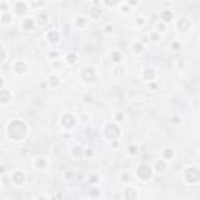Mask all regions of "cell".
<instances>
[{"mask_svg":"<svg viewBox=\"0 0 200 200\" xmlns=\"http://www.w3.org/2000/svg\"><path fill=\"white\" fill-rule=\"evenodd\" d=\"M84 155H88V156H91V155H92V152H91V150H86V152H84Z\"/></svg>","mask_w":200,"mask_h":200,"instance_id":"ee69618b","label":"cell"},{"mask_svg":"<svg viewBox=\"0 0 200 200\" xmlns=\"http://www.w3.org/2000/svg\"><path fill=\"white\" fill-rule=\"evenodd\" d=\"M56 56H58L56 52H50V53H49V58H56Z\"/></svg>","mask_w":200,"mask_h":200,"instance_id":"d590c367","label":"cell"},{"mask_svg":"<svg viewBox=\"0 0 200 200\" xmlns=\"http://www.w3.org/2000/svg\"><path fill=\"white\" fill-rule=\"evenodd\" d=\"M136 174H138V178L147 181V180L152 178V174H153V172H152V167H150L149 164H141V166H138Z\"/></svg>","mask_w":200,"mask_h":200,"instance_id":"3957f363","label":"cell"},{"mask_svg":"<svg viewBox=\"0 0 200 200\" xmlns=\"http://www.w3.org/2000/svg\"><path fill=\"white\" fill-rule=\"evenodd\" d=\"M95 78H97V75H95V70L92 67H84L81 70V80L84 83H92V81H95Z\"/></svg>","mask_w":200,"mask_h":200,"instance_id":"5b68a950","label":"cell"},{"mask_svg":"<svg viewBox=\"0 0 200 200\" xmlns=\"http://www.w3.org/2000/svg\"><path fill=\"white\" fill-rule=\"evenodd\" d=\"M111 61L119 63V61H121V53H119V52H113V53H111Z\"/></svg>","mask_w":200,"mask_h":200,"instance_id":"83f0119b","label":"cell"},{"mask_svg":"<svg viewBox=\"0 0 200 200\" xmlns=\"http://www.w3.org/2000/svg\"><path fill=\"white\" fill-rule=\"evenodd\" d=\"M75 24H77V27H78V28H83V27H86V25H88V21H86L84 17H77Z\"/></svg>","mask_w":200,"mask_h":200,"instance_id":"cb8c5ba5","label":"cell"},{"mask_svg":"<svg viewBox=\"0 0 200 200\" xmlns=\"http://www.w3.org/2000/svg\"><path fill=\"white\" fill-rule=\"evenodd\" d=\"M170 47H172V50H178V49H180V44H178V42H172Z\"/></svg>","mask_w":200,"mask_h":200,"instance_id":"e575fe53","label":"cell"},{"mask_svg":"<svg viewBox=\"0 0 200 200\" xmlns=\"http://www.w3.org/2000/svg\"><path fill=\"white\" fill-rule=\"evenodd\" d=\"M155 166H156V170H158V172H160V174H163V172H164V170H166V163H164V161H163V160H158V161H156V164H155Z\"/></svg>","mask_w":200,"mask_h":200,"instance_id":"44dd1931","label":"cell"},{"mask_svg":"<svg viewBox=\"0 0 200 200\" xmlns=\"http://www.w3.org/2000/svg\"><path fill=\"white\" fill-rule=\"evenodd\" d=\"M64 178H66L67 181H74V180L77 178V175H75V172H72V170H67V172H66V175H64Z\"/></svg>","mask_w":200,"mask_h":200,"instance_id":"d4e9b609","label":"cell"},{"mask_svg":"<svg viewBox=\"0 0 200 200\" xmlns=\"http://www.w3.org/2000/svg\"><path fill=\"white\" fill-rule=\"evenodd\" d=\"M128 180H130L128 174H124V175H122V181H128Z\"/></svg>","mask_w":200,"mask_h":200,"instance_id":"8d00e7d4","label":"cell"},{"mask_svg":"<svg viewBox=\"0 0 200 200\" xmlns=\"http://www.w3.org/2000/svg\"><path fill=\"white\" fill-rule=\"evenodd\" d=\"M2 22L3 24H10L11 22V14L10 13H3L2 14Z\"/></svg>","mask_w":200,"mask_h":200,"instance_id":"4316f807","label":"cell"},{"mask_svg":"<svg viewBox=\"0 0 200 200\" xmlns=\"http://www.w3.org/2000/svg\"><path fill=\"white\" fill-rule=\"evenodd\" d=\"M144 80H147V81H150V80H153L155 78V69H152V67H145L144 69Z\"/></svg>","mask_w":200,"mask_h":200,"instance_id":"4fadbf2b","label":"cell"},{"mask_svg":"<svg viewBox=\"0 0 200 200\" xmlns=\"http://www.w3.org/2000/svg\"><path fill=\"white\" fill-rule=\"evenodd\" d=\"M35 166L39 167V169H44V167L47 166V160H45V158H36V160H35Z\"/></svg>","mask_w":200,"mask_h":200,"instance_id":"d6986e66","label":"cell"},{"mask_svg":"<svg viewBox=\"0 0 200 200\" xmlns=\"http://www.w3.org/2000/svg\"><path fill=\"white\" fill-rule=\"evenodd\" d=\"M136 195H138V191L135 188H127L125 189V194H124L125 200H136Z\"/></svg>","mask_w":200,"mask_h":200,"instance_id":"9c48e42d","label":"cell"},{"mask_svg":"<svg viewBox=\"0 0 200 200\" xmlns=\"http://www.w3.org/2000/svg\"><path fill=\"white\" fill-rule=\"evenodd\" d=\"M105 138L108 139V141H116L119 136H121V128L116 125V124H108L107 127H105Z\"/></svg>","mask_w":200,"mask_h":200,"instance_id":"7a4b0ae2","label":"cell"},{"mask_svg":"<svg viewBox=\"0 0 200 200\" xmlns=\"http://www.w3.org/2000/svg\"><path fill=\"white\" fill-rule=\"evenodd\" d=\"M75 124H77V119H75V116H72V114H64L63 117H61V125L64 127V128H67V130H70V128H74L75 127Z\"/></svg>","mask_w":200,"mask_h":200,"instance_id":"8992f818","label":"cell"},{"mask_svg":"<svg viewBox=\"0 0 200 200\" xmlns=\"http://www.w3.org/2000/svg\"><path fill=\"white\" fill-rule=\"evenodd\" d=\"M83 100H84V103H91L92 102V95L91 94H84L83 95Z\"/></svg>","mask_w":200,"mask_h":200,"instance_id":"f546056e","label":"cell"},{"mask_svg":"<svg viewBox=\"0 0 200 200\" xmlns=\"http://www.w3.org/2000/svg\"><path fill=\"white\" fill-rule=\"evenodd\" d=\"M47 19H49L47 14H44V13L39 14V16H38V25H45V24H47Z\"/></svg>","mask_w":200,"mask_h":200,"instance_id":"603a6c76","label":"cell"},{"mask_svg":"<svg viewBox=\"0 0 200 200\" xmlns=\"http://www.w3.org/2000/svg\"><path fill=\"white\" fill-rule=\"evenodd\" d=\"M150 39H152V41H158V39H160L158 33H152V35H150Z\"/></svg>","mask_w":200,"mask_h":200,"instance_id":"d6a6232c","label":"cell"},{"mask_svg":"<svg viewBox=\"0 0 200 200\" xmlns=\"http://www.w3.org/2000/svg\"><path fill=\"white\" fill-rule=\"evenodd\" d=\"M122 72H124L122 69H116V75H117V77H121V74H122Z\"/></svg>","mask_w":200,"mask_h":200,"instance_id":"ab89813d","label":"cell"},{"mask_svg":"<svg viewBox=\"0 0 200 200\" xmlns=\"http://www.w3.org/2000/svg\"><path fill=\"white\" fill-rule=\"evenodd\" d=\"M14 13H16V14H24V13H27V3H25V2H17V3H14Z\"/></svg>","mask_w":200,"mask_h":200,"instance_id":"30bf717a","label":"cell"},{"mask_svg":"<svg viewBox=\"0 0 200 200\" xmlns=\"http://www.w3.org/2000/svg\"><path fill=\"white\" fill-rule=\"evenodd\" d=\"M133 52H135V53H142V52H144V45L139 44V42H136V44L133 45Z\"/></svg>","mask_w":200,"mask_h":200,"instance_id":"484cf974","label":"cell"},{"mask_svg":"<svg viewBox=\"0 0 200 200\" xmlns=\"http://www.w3.org/2000/svg\"><path fill=\"white\" fill-rule=\"evenodd\" d=\"M149 88H150V89H156V88H158V86H156V84H155V83H152V84H149Z\"/></svg>","mask_w":200,"mask_h":200,"instance_id":"60d3db41","label":"cell"},{"mask_svg":"<svg viewBox=\"0 0 200 200\" xmlns=\"http://www.w3.org/2000/svg\"><path fill=\"white\" fill-rule=\"evenodd\" d=\"M66 60H67V63H69V64H75V63L78 61V56H77V53L70 52V53L67 55V58H66Z\"/></svg>","mask_w":200,"mask_h":200,"instance_id":"ffe728a7","label":"cell"},{"mask_svg":"<svg viewBox=\"0 0 200 200\" xmlns=\"http://www.w3.org/2000/svg\"><path fill=\"white\" fill-rule=\"evenodd\" d=\"M172 122H174V124H175V122L178 124V122H180V117H172Z\"/></svg>","mask_w":200,"mask_h":200,"instance_id":"b9f144b4","label":"cell"},{"mask_svg":"<svg viewBox=\"0 0 200 200\" xmlns=\"http://www.w3.org/2000/svg\"><path fill=\"white\" fill-rule=\"evenodd\" d=\"M138 152H139V150H138V147H136V145H130V147H128V153H130L131 156H136V155H138Z\"/></svg>","mask_w":200,"mask_h":200,"instance_id":"f1b7e54d","label":"cell"},{"mask_svg":"<svg viewBox=\"0 0 200 200\" xmlns=\"http://www.w3.org/2000/svg\"><path fill=\"white\" fill-rule=\"evenodd\" d=\"M184 180H186L188 183H198V180H200V172H198V169H195V167L186 169V170H184Z\"/></svg>","mask_w":200,"mask_h":200,"instance_id":"277c9868","label":"cell"},{"mask_svg":"<svg viewBox=\"0 0 200 200\" xmlns=\"http://www.w3.org/2000/svg\"><path fill=\"white\" fill-rule=\"evenodd\" d=\"M7 131H8V136L13 139V141H22L25 136H27V125L24 121L21 119H13L8 127H7Z\"/></svg>","mask_w":200,"mask_h":200,"instance_id":"6da1fadb","label":"cell"},{"mask_svg":"<svg viewBox=\"0 0 200 200\" xmlns=\"http://www.w3.org/2000/svg\"><path fill=\"white\" fill-rule=\"evenodd\" d=\"M41 5H45V2H33V7H41Z\"/></svg>","mask_w":200,"mask_h":200,"instance_id":"74e56055","label":"cell"},{"mask_svg":"<svg viewBox=\"0 0 200 200\" xmlns=\"http://www.w3.org/2000/svg\"><path fill=\"white\" fill-rule=\"evenodd\" d=\"M27 64L25 63H22V61H19V63H16L14 64V70H16V74H25L27 72Z\"/></svg>","mask_w":200,"mask_h":200,"instance_id":"5bb4252c","label":"cell"},{"mask_svg":"<svg viewBox=\"0 0 200 200\" xmlns=\"http://www.w3.org/2000/svg\"><path fill=\"white\" fill-rule=\"evenodd\" d=\"M2 88H3V78L0 77V89H2Z\"/></svg>","mask_w":200,"mask_h":200,"instance_id":"7bdbcfd3","label":"cell"},{"mask_svg":"<svg viewBox=\"0 0 200 200\" xmlns=\"http://www.w3.org/2000/svg\"><path fill=\"white\" fill-rule=\"evenodd\" d=\"M83 153H84V152H83V149H81V147H78V145L72 149V156H75V158H80Z\"/></svg>","mask_w":200,"mask_h":200,"instance_id":"7402d4cb","label":"cell"},{"mask_svg":"<svg viewBox=\"0 0 200 200\" xmlns=\"http://www.w3.org/2000/svg\"><path fill=\"white\" fill-rule=\"evenodd\" d=\"M158 31H166V25L164 24H158Z\"/></svg>","mask_w":200,"mask_h":200,"instance_id":"836d02e7","label":"cell"},{"mask_svg":"<svg viewBox=\"0 0 200 200\" xmlns=\"http://www.w3.org/2000/svg\"><path fill=\"white\" fill-rule=\"evenodd\" d=\"M107 5H108V7H116L117 2H107Z\"/></svg>","mask_w":200,"mask_h":200,"instance_id":"f35d334b","label":"cell"},{"mask_svg":"<svg viewBox=\"0 0 200 200\" xmlns=\"http://www.w3.org/2000/svg\"><path fill=\"white\" fill-rule=\"evenodd\" d=\"M161 19H163L164 22H170V21L174 19V14H172V11H169V10H164V11L161 13Z\"/></svg>","mask_w":200,"mask_h":200,"instance_id":"9a60e30c","label":"cell"},{"mask_svg":"<svg viewBox=\"0 0 200 200\" xmlns=\"http://www.w3.org/2000/svg\"><path fill=\"white\" fill-rule=\"evenodd\" d=\"M191 28V22L188 19H180L178 21V30L180 31H188Z\"/></svg>","mask_w":200,"mask_h":200,"instance_id":"8fae6325","label":"cell"},{"mask_svg":"<svg viewBox=\"0 0 200 200\" xmlns=\"http://www.w3.org/2000/svg\"><path fill=\"white\" fill-rule=\"evenodd\" d=\"M47 41H49V42H52V44L58 42V41H60V33H58V31H55V30L49 31V33H47Z\"/></svg>","mask_w":200,"mask_h":200,"instance_id":"7c38bea8","label":"cell"},{"mask_svg":"<svg viewBox=\"0 0 200 200\" xmlns=\"http://www.w3.org/2000/svg\"><path fill=\"white\" fill-rule=\"evenodd\" d=\"M89 14H91V17L98 19L100 16H102V10H100V8H97V7H92V8L89 10Z\"/></svg>","mask_w":200,"mask_h":200,"instance_id":"e0dca14e","label":"cell"},{"mask_svg":"<svg viewBox=\"0 0 200 200\" xmlns=\"http://www.w3.org/2000/svg\"><path fill=\"white\" fill-rule=\"evenodd\" d=\"M164 156H166V158H172V156H174V152H172L170 149H167V150L164 152Z\"/></svg>","mask_w":200,"mask_h":200,"instance_id":"1f68e13d","label":"cell"},{"mask_svg":"<svg viewBox=\"0 0 200 200\" xmlns=\"http://www.w3.org/2000/svg\"><path fill=\"white\" fill-rule=\"evenodd\" d=\"M49 84H50V88H58L60 86V78L56 75H50L49 77Z\"/></svg>","mask_w":200,"mask_h":200,"instance_id":"ac0fdd59","label":"cell"},{"mask_svg":"<svg viewBox=\"0 0 200 200\" xmlns=\"http://www.w3.org/2000/svg\"><path fill=\"white\" fill-rule=\"evenodd\" d=\"M5 58H7V55H5V50L0 47V63H3L5 61Z\"/></svg>","mask_w":200,"mask_h":200,"instance_id":"4dcf8cb0","label":"cell"},{"mask_svg":"<svg viewBox=\"0 0 200 200\" xmlns=\"http://www.w3.org/2000/svg\"><path fill=\"white\" fill-rule=\"evenodd\" d=\"M22 28L24 30H33L35 28V21L33 19H25L22 22Z\"/></svg>","mask_w":200,"mask_h":200,"instance_id":"2e32d148","label":"cell"},{"mask_svg":"<svg viewBox=\"0 0 200 200\" xmlns=\"http://www.w3.org/2000/svg\"><path fill=\"white\" fill-rule=\"evenodd\" d=\"M11 102V92L7 89H0V105H7Z\"/></svg>","mask_w":200,"mask_h":200,"instance_id":"52a82bcc","label":"cell"},{"mask_svg":"<svg viewBox=\"0 0 200 200\" xmlns=\"http://www.w3.org/2000/svg\"><path fill=\"white\" fill-rule=\"evenodd\" d=\"M13 183H16V184H24V183H25V174L21 172V170L14 172V174H13Z\"/></svg>","mask_w":200,"mask_h":200,"instance_id":"ba28073f","label":"cell"}]
</instances>
